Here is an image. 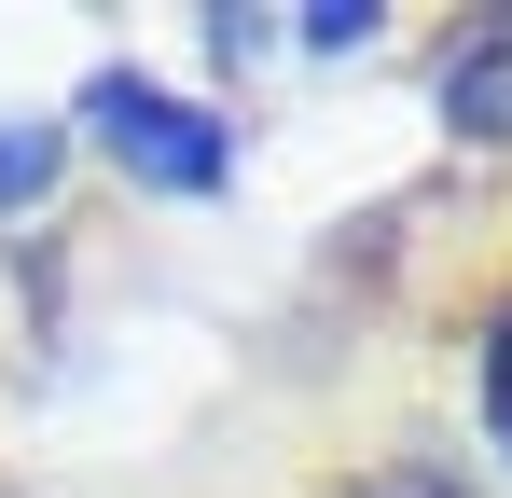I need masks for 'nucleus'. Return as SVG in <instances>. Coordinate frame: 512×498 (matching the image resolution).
<instances>
[{"label": "nucleus", "instance_id": "3", "mask_svg": "<svg viewBox=\"0 0 512 498\" xmlns=\"http://www.w3.org/2000/svg\"><path fill=\"white\" fill-rule=\"evenodd\" d=\"M42 166H56V139H0V208H28V194H42Z\"/></svg>", "mask_w": 512, "mask_h": 498}, {"label": "nucleus", "instance_id": "2", "mask_svg": "<svg viewBox=\"0 0 512 498\" xmlns=\"http://www.w3.org/2000/svg\"><path fill=\"white\" fill-rule=\"evenodd\" d=\"M443 125L457 139H512V14H457L443 28Z\"/></svg>", "mask_w": 512, "mask_h": 498}, {"label": "nucleus", "instance_id": "4", "mask_svg": "<svg viewBox=\"0 0 512 498\" xmlns=\"http://www.w3.org/2000/svg\"><path fill=\"white\" fill-rule=\"evenodd\" d=\"M485 429H499V457H512V319H499V346H485Z\"/></svg>", "mask_w": 512, "mask_h": 498}, {"label": "nucleus", "instance_id": "1", "mask_svg": "<svg viewBox=\"0 0 512 498\" xmlns=\"http://www.w3.org/2000/svg\"><path fill=\"white\" fill-rule=\"evenodd\" d=\"M84 125L125 153V180H153V194H222V180H236L222 125L180 111L167 83H139V70H97V83H84Z\"/></svg>", "mask_w": 512, "mask_h": 498}, {"label": "nucleus", "instance_id": "5", "mask_svg": "<svg viewBox=\"0 0 512 498\" xmlns=\"http://www.w3.org/2000/svg\"><path fill=\"white\" fill-rule=\"evenodd\" d=\"M346 498H457V485H416V471H388V485H346Z\"/></svg>", "mask_w": 512, "mask_h": 498}]
</instances>
